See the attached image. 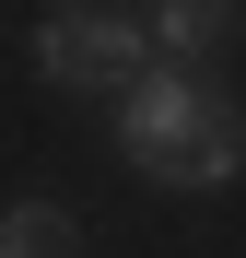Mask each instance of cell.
<instances>
[{"instance_id":"obj_1","label":"cell","mask_w":246,"mask_h":258,"mask_svg":"<svg viewBox=\"0 0 246 258\" xmlns=\"http://www.w3.org/2000/svg\"><path fill=\"white\" fill-rule=\"evenodd\" d=\"M117 153L141 164V176H164V188H223L234 164H246V117L211 94L199 71H141L129 94H117Z\"/></svg>"},{"instance_id":"obj_3","label":"cell","mask_w":246,"mask_h":258,"mask_svg":"<svg viewBox=\"0 0 246 258\" xmlns=\"http://www.w3.org/2000/svg\"><path fill=\"white\" fill-rule=\"evenodd\" d=\"M234 24H246V0H152V47L164 59H211V47H234Z\"/></svg>"},{"instance_id":"obj_4","label":"cell","mask_w":246,"mask_h":258,"mask_svg":"<svg viewBox=\"0 0 246 258\" xmlns=\"http://www.w3.org/2000/svg\"><path fill=\"white\" fill-rule=\"evenodd\" d=\"M82 235H70V211L59 200H24V211H0V258H70Z\"/></svg>"},{"instance_id":"obj_2","label":"cell","mask_w":246,"mask_h":258,"mask_svg":"<svg viewBox=\"0 0 246 258\" xmlns=\"http://www.w3.org/2000/svg\"><path fill=\"white\" fill-rule=\"evenodd\" d=\"M35 71H47L59 94H129V82L152 71V35L129 12H59L47 35H35Z\"/></svg>"}]
</instances>
